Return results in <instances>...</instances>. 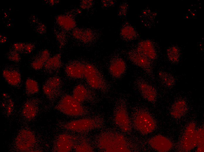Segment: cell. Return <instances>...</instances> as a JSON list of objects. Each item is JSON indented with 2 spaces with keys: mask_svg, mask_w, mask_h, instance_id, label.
I'll return each instance as SVG.
<instances>
[{
  "mask_svg": "<svg viewBox=\"0 0 204 152\" xmlns=\"http://www.w3.org/2000/svg\"><path fill=\"white\" fill-rule=\"evenodd\" d=\"M129 59L144 71L152 81H155L152 61L136 49L129 51L127 53Z\"/></svg>",
  "mask_w": 204,
  "mask_h": 152,
  "instance_id": "obj_5",
  "label": "cell"
},
{
  "mask_svg": "<svg viewBox=\"0 0 204 152\" xmlns=\"http://www.w3.org/2000/svg\"><path fill=\"white\" fill-rule=\"evenodd\" d=\"M149 143L153 148L159 152L169 151L172 147V143L170 140L160 135L152 138Z\"/></svg>",
  "mask_w": 204,
  "mask_h": 152,
  "instance_id": "obj_16",
  "label": "cell"
},
{
  "mask_svg": "<svg viewBox=\"0 0 204 152\" xmlns=\"http://www.w3.org/2000/svg\"><path fill=\"white\" fill-rule=\"evenodd\" d=\"M135 116L134 120L136 129L142 134H147L152 132L156 125L151 116L145 112H140Z\"/></svg>",
  "mask_w": 204,
  "mask_h": 152,
  "instance_id": "obj_8",
  "label": "cell"
},
{
  "mask_svg": "<svg viewBox=\"0 0 204 152\" xmlns=\"http://www.w3.org/2000/svg\"><path fill=\"white\" fill-rule=\"evenodd\" d=\"M187 108V103L185 101H178L173 104L171 108V114L175 118H180L185 113Z\"/></svg>",
  "mask_w": 204,
  "mask_h": 152,
  "instance_id": "obj_21",
  "label": "cell"
},
{
  "mask_svg": "<svg viewBox=\"0 0 204 152\" xmlns=\"http://www.w3.org/2000/svg\"><path fill=\"white\" fill-rule=\"evenodd\" d=\"M55 108L65 114L72 116L84 115L88 112L81 103L69 95L62 97L55 106Z\"/></svg>",
  "mask_w": 204,
  "mask_h": 152,
  "instance_id": "obj_3",
  "label": "cell"
},
{
  "mask_svg": "<svg viewBox=\"0 0 204 152\" xmlns=\"http://www.w3.org/2000/svg\"><path fill=\"white\" fill-rule=\"evenodd\" d=\"M72 96L81 103L85 101L93 102L96 99L94 93L82 84H78L75 87Z\"/></svg>",
  "mask_w": 204,
  "mask_h": 152,
  "instance_id": "obj_12",
  "label": "cell"
},
{
  "mask_svg": "<svg viewBox=\"0 0 204 152\" xmlns=\"http://www.w3.org/2000/svg\"><path fill=\"white\" fill-rule=\"evenodd\" d=\"M103 119L99 118H84L63 123V128L77 132H84L101 127L103 125Z\"/></svg>",
  "mask_w": 204,
  "mask_h": 152,
  "instance_id": "obj_4",
  "label": "cell"
},
{
  "mask_svg": "<svg viewBox=\"0 0 204 152\" xmlns=\"http://www.w3.org/2000/svg\"><path fill=\"white\" fill-rule=\"evenodd\" d=\"M1 106L3 111L7 115H10L13 110L14 104L12 100L6 94L3 95Z\"/></svg>",
  "mask_w": 204,
  "mask_h": 152,
  "instance_id": "obj_25",
  "label": "cell"
},
{
  "mask_svg": "<svg viewBox=\"0 0 204 152\" xmlns=\"http://www.w3.org/2000/svg\"><path fill=\"white\" fill-rule=\"evenodd\" d=\"M62 84V80L59 77H52L47 80L43 84V91L49 99L54 100L59 96Z\"/></svg>",
  "mask_w": 204,
  "mask_h": 152,
  "instance_id": "obj_9",
  "label": "cell"
},
{
  "mask_svg": "<svg viewBox=\"0 0 204 152\" xmlns=\"http://www.w3.org/2000/svg\"><path fill=\"white\" fill-rule=\"evenodd\" d=\"M74 147L76 152H92L93 151L90 144L84 141L75 144Z\"/></svg>",
  "mask_w": 204,
  "mask_h": 152,
  "instance_id": "obj_30",
  "label": "cell"
},
{
  "mask_svg": "<svg viewBox=\"0 0 204 152\" xmlns=\"http://www.w3.org/2000/svg\"><path fill=\"white\" fill-rule=\"evenodd\" d=\"M35 142L34 134L30 131L23 130L18 135L16 140L17 148L22 151H25L32 147Z\"/></svg>",
  "mask_w": 204,
  "mask_h": 152,
  "instance_id": "obj_11",
  "label": "cell"
},
{
  "mask_svg": "<svg viewBox=\"0 0 204 152\" xmlns=\"http://www.w3.org/2000/svg\"><path fill=\"white\" fill-rule=\"evenodd\" d=\"M120 33L122 38L127 41L134 39L137 36L136 32L134 28L128 23L123 25Z\"/></svg>",
  "mask_w": 204,
  "mask_h": 152,
  "instance_id": "obj_23",
  "label": "cell"
},
{
  "mask_svg": "<svg viewBox=\"0 0 204 152\" xmlns=\"http://www.w3.org/2000/svg\"><path fill=\"white\" fill-rule=\"evenodd\" d=\"M99 148L106 152H130L127 142L122 135L108 132L102 134L98 140Z\"/></svg>",
  "mask_w": 204,
  "mask_h": 152,
  "instance_id": "obj_1",
  "label": "cell"
},
{
  "mask_svg": "<svg viewBox=\"0 0 204 152\" xmlns=\"http://www.w3.org/2000/svg\"><path fill=\"white\" fill-rule=\"evenodd\" d=\"M86 64L78 61L70 62L66 66L65 72L67 75L71 78L81 79L84 78Z\"/></svg>",
  "mask_w": 204,
  "mask_h": 152,
  "instance_id": "obj_14",
  "label": "cell"
},
{
  "mask_svg": "<svg viewBox=\"0 0 204 152\" xmlns=\"http://www.w3.org/2000/svg\"><path fill=\"white\" fill-rule=\"evenodd\" d=\"M38 109V102L35 100L32 99L26 102L24 104L22 110L24 117L30 120L35 118Z\"/></svg>",
  "mask_w": 204,
  "mask_h": 152,
  "instance_id": "obj_19",
  "label": "cell"
},
{
  "mask_svg": "<svg viewBox=\"0 0 204 152\" xmlns=\"http://www.w3.org/2000/svg\"><path fill=\"white\" fill-rule=\"evenodd\" d=\"M108 72L112 78L115 80L121 79L127 70L125 61L121 57L116 56L111 60L108 66Z\"/></svg>",
  "mask_w": 204,
  "mask_h": 152,
  "instance_id": "obj_10",
  "label": "cell"
},
{
  "mask_svg": "<svg viewBox=\"0 0 204 152\" xmlns=\"http://www.w3.org/2000/svg\"><path fill=\"white\" fill-rule=\"evenodd\" d=\"M62 64L61 56L58 54L48 59L44 65V69L47 73L53 74L58 71Z\"/></svg>",
  "mask_w": 204,
  "mask_h": 152,
  "instance_id": "obj_20",
  "label": "cell"
},
{
  "mask_svg": "<svg viewBox=\"0 0 204 152\" xmlns=\"http://www.w3.org/2000/svg\"><path fill=\"white\" fill-rule=\"evenodd\" d=\"M196 134L198 145L197 152H204V129L202 128L196 130Z\"/></svg>",
  "mask_w": 204,
  "mask_h": 152,
  "instance_id": "obj_28",
  "label": "cell"
},
{
  "mask_svg": "<svg viewBox=\"0 0 204 152\" xmlns=\"http://www.w3.org/2000/svg\"><path fill=\"white\" fill-rule=\"evenodd\" d=\"M195 125L192 123L186 128L183 142V147L186 151L191 150L198 146Z\"/></svg>",
  "mask_w": 204,
  "mask_h": 152,
  "instance_id": "obj_13",
  "label": "cell"
},
{
  "mask_svg": "<svg viewBox=\"0 0 204 152\" xmlns=\"http://www.w3.org/2000/svg\"><path fill=\"white\" fill-rule=\"evenodd\" d=\"M158 77L161 83L166 87H172L176 83V80L174 77L170 73L160 71L159 72Z\"/></svg>",
  "mask_w": 204,
  "mask_h": 152,
  "instance_id": "obj_24",
  "label": "cell"
},
{
  "mask_svg": "<svg viewBox=\"0 0 204 152\" xmlns=\"http://www.w3.org/2000/svg\"><path fill=\"white\" fill-rule=\"evenodd\" d=\"M167 55L169 60L173 62L176 63L179 60L180 56L178 49L175 47H172L167 50Z\"/></svg>",
  "mask_w": 204,
  "mask_h": 152,
  "instance_id": "obj_29",
  "label": "cell"
},
{
  "mask_svg": "<svg viewBox=\"0 0 204 152\" xmlns=\"http://www.w3.org/2000/svg\"><path fill=\"white\" fill-rule=\"evenodd\" d=\"M50 53L47 50H45L39 54L32 63V67L35 70H38L42 68L48 60Z\"/></svg>",
  "mask_w": 204,
  "mask_h": 152,
  "instance_id": "obj_22",
  "label": "cell"
},
{
  "mask_svg": "<svg viewBox=\"0 0 204 152\" xmlns=\"http://www.w3.org/2000/svg\"><path fill=\"white\" fill-rule=\"evenodd\" d=\"M3 76L6 81L11 85L16 86L21 82V76L19 71L12 67L6 68L2 71Z\"/></svg>",
  "mask_w": 204,
  "mask_h": 152,
  "instance_id": "obj_17",
  "label": "cell"
},
{
  "mask_svg": "<svg viewBox=\"0 0 204 152\" xmlns=\"http://www.w3.org/2000/svg\"><path fill=\"white\" fill-rule=\"evenodd\" d=\"M115 111V120L116 124L123 132H129L131 126L124 99H120L117 101Z\"/></svg>",
  "mask_w": 204,
  "mask_h": 152,
  "instance_id": "obj_6",
  "label": "cell"
},
{
  "mask_svg": "<svg viewBox=\"0 0 204 152\" xmlns=\"http://www.w3.org/2000/svg\"><path fill=\"white\" fill-rule=\"evenodd\" d=\"M128 6L127 3H123L120 6L118 14L120 17H123L126 15L128 9Z\"/></svg>",
  "mask_w": 204,
  "mask_h": 152,
  "instance_id": "obj_31",
  "label": "cell"
},
{
  "mask_svg": "<svg viewBox=\"0 0 204 152\" xmlns=\"http://www.w3.org/2000/svg\"><path fill=\"white\" fill-rule=\"evenodd\" d=\"M84 78L88 85L91 88L104 93L109 91V83L101 72L93 65L86 64Z\"/></svg>",
  "mask_w": 204,
  "mask_h": 152,
  "instance_id": "obj_2",
  "label": "cell"
},
{
  "mask_svg": "<svg viewBox=\"0 0 204 152\" xmlns=\"http://www.w3.org/2000/svg\"><path fill=\"white\" fill-rule=\"evenodd\" d=\"M141 15V19L144 24L148 26L152 24L154 19L153 13L149 10H146L143 12Z\"/></svg>",
  "mask_w": 204,
  "mask_h": 152,
  "instance_id": "obj_27",
  "label": "cell"
},
{
  "mask_svg": "<svg viewBox=\"0 0 204 152\" xmlns=\"http://www.w3.org/2000/svg\"><path fill=\"white\" fill-rule=\"evenodd\" d=\"M76 138L70 135H60L58 137L55 144V150L59 152L70 151L74 145Z\"/></svg>",
  "mask_w": 204,
  "mask_h": 152,
  "instance_id": "obj_15",
  "label": "cell"
},
{
  "mask_svg": "<svg viewBox=\"0 0 204 152\" xmlns=\"http://www.w3.org/2000/svg\"><path fill=\"white\" fill-rule=\"evenodd\" d=\"M26 92L29 94H33L39 90L38 84L35 80L30 78L28 79L25 82Z\"/></svg>",
  "mask_w": 204,
  "mask_h": 152,
  "instance_id": "obj_26",
  "label": "cell"
},
{
  "mask_svg": "<svg viewBox=\"0 0 204 152\" xmlns=\"http://www.w3.org/2000/svg\"><path fill=\"white\" fill-rule=\"evenodd\" d=\"M136 49L152 61L157 58L156 51L153 44L149 41H144L140 42Z\"/></svg>",
  "mask_w": 204,
  "mask_h": 152,
  "instance_id": "obj_18",
  "label": "cell"
},
{
  "mask_svg": "<svg viewBox=\"0 0 204 152\" xmlns=\"http://www.w3.org/2000/svg\"><path fill=\"white\" fill-rule=\"evenodd\" d=\"M134 83L144 99L152 103L155 102L157 96V91L147 80L142 77L138 76L135 78Z\"/></svg>",
  "mask_w": 204,
  "mask_h": 152,
  "instance_id": "obj_7",
  "label": "cell"
},
{
  "mask_svg": "<svg viewBox=\"0 0 204 152\" xmlns=\"http://www.w3.org/2000/svg\"><path fill=\"white\" fill-rule=\"evenodd\" d=\"M8 57L10 60L14 61H18L20 59L19 54L16 51L10 52Z\"/></svg>",
  "mask_w": 204,
  "mask_h": 152,
  "instance_id": "obj_32",
  "label": "cell"
}]
</instances>
